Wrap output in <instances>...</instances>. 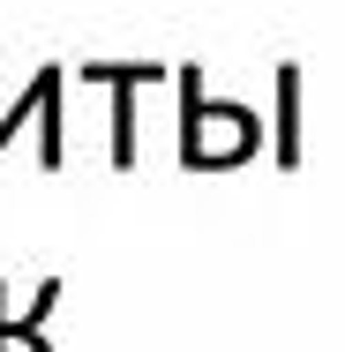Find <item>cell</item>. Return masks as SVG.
<instances>
[{
    "mask_svg": "<svg viewBox=\"0 0 345 352\" xmlns=\"http://www.w3.org/2000/svg\"><path fill=\"white\" fill-rule=\"evenodd\" d=\"M53 300H61V285L45 278V285H38V300L8 322V285H0V352H8V338H15V345H30V352H53V345H45V315H53Z\"/></svg>",
    "mask_w": 345,
    "mask_h": 352,
    "instance_id": "6da1fadb",
    "label": "cell"
},
{
    "mask_svg": "<svg viewBox=\"0 0 345 352\" xmlns=\"http://www.w3.org/2000/svg\"><path fill=\"white\" fill-rule=\"evenodd\" d=\"M278 165H300V68H278Z\"/></svg>",
    "mask_w": 345,
    "mask_h": 352,
    "instance_id": "7a4b0ae2",
    "label": "cell"
},
{
    "mask_svg": "<svg viewBox=\"0 0 345 352\" xmlns=\"http://www.w3.org/2000/svg\"><path fill=\"white\" fill-rule=\"evenodd\" d=\"M61 82H68V75H61V68H45V75H38V82H30V90L15 98V113H0V142L15 135V128H23V120H30V113H38V105H45L53 90H61Z\"/></svg>",
    "mask_w": 345,
    "mask_h": 352,
    "instance_id": "3957f363",
    "label": "cell"
}]
</instances>
